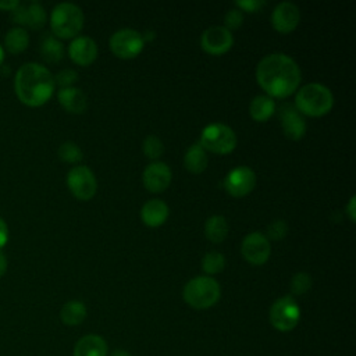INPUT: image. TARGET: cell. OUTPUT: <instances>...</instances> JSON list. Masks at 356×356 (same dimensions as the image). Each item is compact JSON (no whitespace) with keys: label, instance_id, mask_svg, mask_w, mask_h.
Returning <instances> with one entry per match:
<instances>
[{"label":"cell","instance_id":"15","mask_svg":"<svg viewBox=\"0 0 356 356\" xmlns=\"http://www.w3.org/2000/svg\"><path fill=\"white\" fill-rule=\"evenodd\" d=\"M171 178H172V172H171V168L168 167V164L164 161H157V160L147 164L142 174L143 185L150 192L164 191L170 185Z\"/></svg>","mask_w":356,"mask_h":356},{"label":"cell","instance_id":"40","mask_svg":"<svg viewBox=\"0 0 356 356\" xmlns=\"http://www.w3.org/2000/svg\"><path fill=\"white\" fill-rule=\"evenodd\" d=\"M3 61H4V47L3 44H0V65L3 64Z\"/></svg>","mask_w":356,"mask_h":356},{"label":"cell","instance_id":"35","mask_svg":"<svg viewBox=\"0 0 356 356\" xmlns=\"http://www.w3.org/2000/svg\"><path fill=\"white\" fill-rule=\"evenodd\" d=\"M8 236H10L8 227H7L6 221L0 217V250L7 245V242H8Z\"/></svg>","mask_w":356,"mask_h":356},{"label":"cell","instance_id":"29","mask_svg":"<svg viewBox=\"0 0 356 356\" xmlns=\"http://www.w3.org/2000/svg\"><path fill=\"white\" fill-rule=\"evenodd\" d=\"M142 150L149 159H159L164 152V145L157 135L150 134L143 139Z\"/></svg>","mask_w":356,"mask_h":356},{"label":"cell","instance_id":"5","mask_svg":"<svg viewBox=\"0 0 356 356\" xmlns=\"http://www.w3.org/2000/svg\"><path fill=\"white\" fill-rule=\"evenodd\" d=\"M220 284L211 275H197L189 280L182 291L184 300L193 309H209L220 299Z\"/></svg>","mask_w":356,"mask_h":356},{"label":"cell","instance_id":"1","mask_svg":"<svg viewBox=\"0 0 356 356\" xmlns=\"http://www.w3.org/2000/svg\"><path fill=\"white\" fill-rule=\"evenodd\" d=\"M256 79L270 97H286L298 89L302 74L298 63L285 53H270L256 67Z\"/></svg>","mask_w":356,"mask_h":356},{"label":"cell","instance_id":"25","mask_svg":"<svg viewBox=\"0 0 356 356\" xmlns=\"http://www.w3.org/2000/svg\"><path fill=\"white\" fill-rule=\"evenodd\" d=\"M204 234L207 239L214 243L222 242L228 234L227 218L221 214H214L209 217L204 222Z\"/></svg>","mask_w":356,"mask_h":356},{"label":"cell","instance_id":"11","mask_svg":"<svg viewBox=\"0 0 356 356\" xmlns=\"http://www.w3.org/2000/svg\"><path fill=\"white\" fill-rule=\"evenodd\" d=\"M242 256L252 264L260 266L270 257L271 246L267 236L260 231L249 232L241 245Z\"/></svg>","mask_w":356,"mask_h":356},{"label":"cell","instance_id":"16","mask_svg":"<svg viewBox=\"0 0 356 356\" xmlns=\"http://www.w3.org/2000/svg\"><path fill=\"white\" fill-rule=\"evenodd\" d=\"M280 118L284 134L296 140L306 134V120L293 104H284L280 108Z\"/></svg>","mask_w":356,"mask_h":356},{"label":"cell","instance_id":"13","mask_svg":"<svg viewBox=\"0 0 356 356\" xmlns=\"http://www.w3.org/2000/svg\"><path fill=\"white\" fill-rule=\"evenodd\" d=\"M234 36L224 25H211L200 36V44L204 51L218 56L231 49Z\"/></svg>","mask_w":356,"mask_h":356},{"label":"cell","instance_id":"19","mask_svg":"<svg viewBox=\"0 0 356 356\" xmlns=\"http://www.w3.org/2000/svg\"><path fill=\"white\" fill-rule=\"evenodd\" d=\"M57 99L58 103L70 113H82L88 106L86 95L75 86L60 88L57 92Z\"/></svg>","mask_w":356,"mask_h":356},{"label":"cell","instance_id":"24","mask_svg":"<svg viewBox=\"0 0 356 356\" xmlns=\"http://www.w3.org/2000/svg\"><path fill=\"white\" fill-rule=\"evenodd\" d=\"M207 153L206 149L199 143H193L188 147L184 156L185 167L192 172H202L207 167Z\"/></svg>","mask_w":356,"mask_h":356},{"label":"cell","instance_id":"9","mask_svg":"<svg viewBox=\"0 0 356 356\" xmlns=\"http://www.w3.org/2000/svg\"><path fill=\"white\" fill-rule=\"evenodd\" d=\"M67 185L72 195L81 200L90 199L97 189V181L93 171L83 164H78L68 171Z\"/></svg>","mask_w":356,"mask_h":356},{"label":"cell","instance_id":"36","mask_svg":"<svg viewBox=\"0 0 356 356\" xmlns=\"http://www.w3.org/2000/svg\"><path fill=\"white\" fill-rule=\"evenodd\" d=\"M19 0H0V10L1 11H13L18 7Z\"/></svg>","mask_w":356,"mask_h":356},{"label":"cell","instance_id":"30","mask_svg":"<svg viewBox=\"0 0 356 356\" xmlns=\"http://www.w3.org/2000/svg\"><path fill=\"white\" fill-rule=\"evenodd\" d=\"M289 286H291V292H292L293 295H303V293H306V292L310 289V286H312V277H310L307 273L299 271V273H296V274L291 278Z\"/></svg>","mask_w":356,"mask_h":356},{"label":"cell","instance_id":"39","mask_svg":"<svg viewBox=\"0 0 356 356\" xmlns=\"http://www.w3.org/2000/svg\"><path fill=\"white\" fill-rule=\"evenodd\" d=\"M111 356H131V353L127 352V350H124V349H115V350L111 353Z\"/></svg>","mask_w":356,"mask_h":356},{"label":"cell","instance_id":"18","mask_svg":"<svg viewBox=\"0 0 356 356\" xmlns=\"http://www.w3.org/2000/svg\"><path fill=\"white\" fill-rule=\"evenodd\" d=\"M170 209L167 203L161 199H149L143 203L140 209V218L149 227H159L161 225L168 217Z\"/></svg>","mask_w":356,"mask_h":356},{"label":"cell","instance_id":"21","mask_svg":"<svg viewBox=\"0 0 356 356\" xmlns=\"http://www.w3.org/2000/svg\"><path fill=\"white\" fill-rule=\"evenodd\" d=\"M29 44V35L25 28L14 26L7 31L4 36V49L11 54L22 53Z\"/></svg>","mask_w":356,"mask_h":356},{"label":"cell","instance_id":"28","mask_svg":"<svg viewBox=\"0 0 356 356\" xmlns=\"http://www.w3.org/2000/svg\"><path fill=\"white\" fill-rule=\"evenodd\" d=\"M58 157L65 163H79L83 157L81 147L71 140H67L58 147Z\"/></svg>","mask_w":356,"mask_h":356},{"label":"cell","instance_id":"23","mask_svg":"<svg viewBox=\"0 0 356 356\" xmlns=\"http://www.w3.org/2000/svg\"><path fill=\"white\" fill-rule=\"evenodd\" d=\"M88 310L81 300H68L60 310V318L65 325H78L86 318Z\"/></svg>","mask_w":356,"mask_h":356},{"label":"cell","instance_id":"2","mask_svg":"<svg viewBox=\"0 0 356 356\" xmlns=\"http://www.w3.org/2000/svg\"><path fill=\"white\" fill-rule=\"evenodd\" d=\"M54 75L39 63L22 64L14 76V90L21 103L29 107L43 106L54 93Z\"/></svg>","mask_w":356,"mask_h":356},{"label":"cell","instance_id":"27","mask_svg":"<svg viewBox=\"0 0 356 356\" xmlns=\"http://www.w3.org/2000/svg\"><path fill=\"white\" fill-rule=\"evenodd\" d=\"M225 267V257L218 250L207 252L202 259V268L206 274H217Z\"/></svg>","mask_w":356,"mask_h":356},{"label":"cell","instance_id":"4","mask_svg":"<svg viewBox=\"0 0 356 356\" xmlns=\"http://www.w3.org/2000/svg\"><path fill=\"white\" fill-rule=\"evenodd\" d=\"M83 26V13L75 3L63 1L50 13V28L56 38L70 39L78 36Z\"/></svg>","mask_w":356,"mask_h":356},{"label":"cell","instance_id":"37","mask_svg":"<svg viewBox=\"0 0 356 356\" xmlns=\"http://www.w3.org/2000/svg\"><path fill=\"white\" fill-rule=\"evenodd\" d=\"M355 195L353 196H350V199H349V202H348V204L345 206V210H346V214L349 216V218H350V221H355L356 220V209H355Z\"/></svg>","mask_w":356,"mask_h":356},{"label":"cell","instance_id":"10","mask_svg":"<svg viewBox=\"0 0 356 356\" xmlns=\"http://www.w3.org/2000/svg\"><path fill=\"white\" fill-rule=\"evenodd\" d=\"M256 185V174L248 165H238L227 172L222 179L224 189L235 196L241 197L248 195Z\"/></svg>","mask_w":356,"mask_h":356},{"label":"cell","instance_id":"33","mask_svg":"<svg viewBox=\"0 0 356 356\" xmlns=\"http://www.w3.org/2000/svg\"><path fill=\"white\" fill-rule=\"evenodd\" d=\"M243 21V11L239 8H229L224 15V22L227 29H235L242 25Z\"/></svg>","mask_w":356,"mask_h":356},{"label":"cell","instance_id":"3","mask_svg":"<svg viewBox=\"0 0 356 356\" xmlns=\"http://www.w3.org/2000/svg\"><path fill=\"white\" fill-rule=\"evenodd\" d=\"M334 95L328 86L320 82H310L298 89L295 96V107L299 113L318 117L331 110Z\"/></svg>","mask_w":356,"mask_h":356},{"label":"cell","instance_id":"8","mask_svg":"<svg viewBox=\"0 0 356 356\" xmlns=\"http://www.w3.org/2000/svg\"><path fill=\"white\" fill-rule=\"evenodd\" d=\"M108 43L111 51L117 57L131 58L142 51L145 40L139 31L132 28H121L110 36Z\"/></svg>","mask_w":356,"mask_h":356},{"label":"cell","instance_id":"38","mask_svg":"<svg viewBox=\"0 0 356 356\" xmlns=\"http://www.w3.org/2000/svg\"><path fill=\"white\" fill-rule=\"evenodd\" d=\"M7 267H8V260L6 254L0 250V278L7 273Z\"/></svg>","mask_w":356,"mask_h":356},{"label":"cell","instance_id":"6","mask_svg":"<svg viewBox=\"0 0 356 356\" xmlns=\"http://www.w3.org/2000/svg\"><path fill=\"white\" fill-rule=\"evenodd\" d=\"M199 143L213 153L225 154L235 149L236 135L229 125L222 122H211L202 129Z\"/></svg>","mask_w":356,"mask_h":356},{"label":"cell","instance_id":"17","mask_svg":"<svg viewBox=\"0 0 356 356\" xmlns=\"http://www.w3.org/2000/svg\"><path fill=\"white\" fill-rule=\"evenodd\" d=\"M68 56L78 65H88L97 56V44L90 36L78 35L68 44Z\"/></svg>","mask_w":356,"mask_h":356},{"label":"cell","instance_id":"20","mask_svg":"<svg viewBox=\"0 0 356 356\" xmlns=\"http://www.w3.org/2000/svg\"><path fill=\"white\" fill-rule=\"evenodd\" d=\"M74 356H107L106 341L96 334L79 338L74 346Z\"/></svg>","mask_w":356,"mask_h":356},{"label":"cell","instance_id":"26","mask_svg":"<svg viewBox=\"0 0 356 356\" xmlns=\"http://www.w3.org/2000/svg\"><path fill=\"white\" fill-rule=\"evenodd\" d=\"M40 54L47 63H57L64 56V44L54 35H46L40 43Z\"/></svg>","mask_w":356,"mask_h":356},{"label":"cell","instance_id":"32","mask_svg":"<svg viewBox=\"0 0 356 356\" xmlns=\"http://www.w3.org/2000/svg\"><path fill=\"white\" fill-rule=\"evenodd\" d=\"M76 79H78L76 71L72 68H65L57 72V75L54 76V83H57L60 88H68V86H72V83H75Z\"/></svg>","mask_w":356,"mask_h":356},{"label":"cell","instance_id":"14","mask_svg":"<svg viewBox=\"0 0 356 356\" xmlns=\"http://www.w3.org/2000/svg\"><path fill=\"white\" fill-rule=\"evenodd\" d=\"M300 21V10L292 1L278 3L271 13V24L275 31L288 33L293 31Z\"/></svg>","mask_w":356,"mask_h":356},{"label":"cell","instance_id":"31","mask_svg":"<svg viewBox=\"0 0 356 356\" xmlns=\"http://www.w3.org/2000/svg\"><path fill=\"white\" fill-rule=\"evenodd\" d=\"M267 239L271 238V239H282L286 232H288V225L286 222L282 220V218H277V220H273L268 227H267Z\"/></svg>","mask_w":356,"mask_h":356},{"label":"cell","instance_id":"34","mask_svg":"<svg viewBox=\"0 0 356 356\" xmlns=\"http://www.w3.org/2000/svg\"><path fill=\"white\" fill-rule=\"evenodd\" d=\"M263 4H264L263 0H236L235 1V6H238L239 10L248 11V13L257 11Z\"/></svg>","mask_w":356,"mask_h":356},{"label":"cell","instance_id":"7","mask_svg":"<svg viewBox=\"0 0 356 356\" xmlns=\"http://www.w3.org/2000/svg\"><path fill=\"white\" fill-rule=\"evenodd\" d=\"M270 323L271 325L282 332L293 330L300 320V307L298 302L286 295L278 298L270 307Z\"/></svg>","mask_w":356,"mask_h":356},{"label":"cell","instance_id":"12","mask_svg":"<svg viewBox=\"0 0 356 356\" xmlns=\"http://www.w3.org/2000/svg\"><path fill=\"white\" fill-rule=\"evenodd\" d=\"M11 18L21 28H31V29H40L47 19V14L44 7L39 1H29V3H19L17 8L11 11Z\"/></svg>","mask_w":356,"mask_h":356},{"label":"cell","instance_id":"22","mask_svg":"<svg viewBox=\"0 0 356 356\" xmlns=\"http://www.w3.org/2000/svg\"><path fill=\"white\" fill-rule=\"evenodd\" d=\"M249 111L253 120L266 121L275 111V100L267 95H257L252 99Z\"/></svg>","mask_w":356,"mask_h":356}]
</instances>
